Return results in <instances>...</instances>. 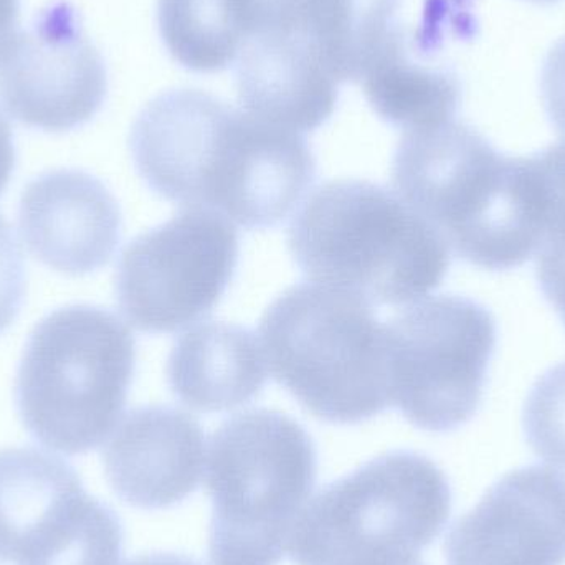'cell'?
<instances>
[{"mask_svg": "<svg viewBox=\"0 0 565 565\" xmlns=\"http://www.w3.org/2000/svg\"><path fill=\"white\" fill-rule=\"evenodd\" d=\"M129 146L156 194L247 228L285 222L316 175L315 156L298 132L198 89H175L148 103Z\"/></svg>", "mask_w": 565, "mask_h": 565, "instance_id": "6da1fadb", "label": "cell"}, {"mask_svg": "<svg viewBox=\"0 0 565 565\" xmlns=\"http://www.w3.org/2000/svg\"><path fill=\"white\" fill-rule=\"evenodd\" d=\"M392 184L475 267L511 270L543 245L547 199L536 154L507 158L463 122L405 132Z\"/></svg>", "mask_w": 565, "mask_h": 565, "instance_id": "7a4b0ae2", "label": "cell"}, {"mask_svg": "<svg viewBox=\"0 0 565 565\" xmlns=\"http://www.w3.org/2000/svg\"><path fill=\"white\" fill-rule=\"evenodd\" d=\"M292 260L306 278L402 306L434 291L447 277L450 248L397 194L355 179L316 189L292 218Z\"/></svg>", "mask_w": 565, "mask_h": 565, "instance_id": "3957f363", "label": "cell"}, {"mask_svg": "<svg viewBox=\"0 0 565 565\" xmlns=\"http://www.w3.org/2000/svg\"><path fill=\"white\" fill-rule=\"evenodd\" d=\"M318 455L286 414L254 408L228 418L209 444L211 565H278L315 490Z\"/></svg>", "mask_w": 565, "mask_h": 565, "instance_id": "277c9868", "label": "cell"}, {"mask_svg": "<svg viewBox=\"0 0 565 565\" xmlns=\"http://www.w3.org/2000/svg\"><path fill=\"white\" fill-rule=\"evenodd\" d=\"M135 365V338L108 309L53 311L29 335L17 371L23 427L58 454L95 450L121 418Z\"/></svg>", "mask_w": 565, "mask_h": 565, "instance_id": "5b68a950", "label": "cell"}, {"mask_svg": "<svg viewBox=\"0 0 565 565\" xmlns=\"http://www.w3.org/2000/svg\"><path fill=\"white\" fill-rule=\"evenodd\" d=\"M274 377L319 420L358 425L391 407L384 326L361 296L292 286L260 322Z\"/></svg>", "mask_w": 565, "mask_h": 565, "instance_id": "8992f818", "label": "cell"}, {"mask_svg": "<svg viewBox=\"0 0 565 565\" xmlns=\"http://www.w3.org/2000/svg\"><path fill=\"white\" fill-rule=\"evenodd\" d=\"M451 488L425 455L391 451L326 484L289 540L296 565H367L420 556L447 526Z\"/></svg>", "mask_w": 565, "mask_h": 565, "instance_id": "52a82bcc", "label": "cell"}, {"mask_svg": "<svg viewBox=\"0 0 565 565\" xmlns=\"http://www.w3.org/2000/svg\"><path fill=\"white\" fill-rule=\"evenodd\" d=\"M388 397L422 430L445 434L481 404L497 349V321L455 295L422 299L384 326Z\"/></svg>", "mask_w": 565, "mask_h": 565, "instance_id": "ba28073f", "label": "cell"}, {"mask_svg": "<svg viewBox=\"0 0 565 565\" xmlns=\"http://www.w3.org/2000/svg\"><path fill=\"white\" fill-rule=\"evenodd\" d=\"M118 514L72 465L36 448L0 450V557L13 565H119Z\"/></svg>", "mask_w": 565, "mask_h": 565, "instance_id": "9c48e42d", "label": "cell"}, {"mask_svg": "<svg viewBox=\"0 0 565 565\" xmlns=\"http://www.w3.org/2000/svg\"><path fill=\"white\" fill-rule=\"evenodd\" d=\"M228 218L188 209L136 237L119 258L116 298L139 331L162 334L194 324L221 301L238 264Z\"/></svg>", "mask_w": 565, "mask_h": 565, "instance_id": "30bf717a", "label": "cell"}, {"mask_svg": "<svg viewBox=\"0 0 565 565\" xmlns=\"http://www.w3.org/2000/svg\"><path fill=\"white\" fill-rule=\"evenodd\" d=\"M108 89L105 62L70 3H50L0 60V103L29 128L65 132L92 121Z\"/></svg>", "mask_w": 565, "mask_h": 565, "instance_id": "8fae6325", "label": "cell"}, {"mask_svg": "<svg viewBox=\"0 0 565 565\" xmlns=\"http://www.w3.org/2000/svg\"><path fill=\"white\" fill-rule=\"evenodd\" d=\"M447 565H564L565 475L520 468L504 475L451 526Z\"/></svg>", "mask_w": 565, "mask_h": 565, "instance_id": "7c38bea8", "label": "cell"}, {"mask_svg": "<svg viewBox=\"0 0 565 565\" xmlns=\"http://www.w3.org/2000/svg\"><path fill=\"white\" fill-rule=\"evenodd\" d=\"M19 225L26 247L43 265L82 277L111 260L121 238V211L98 179L58 169L26 185Z\"/></svg>", "mask_w": 565, "mask_h": 565, "instance_id": "4fadbf2b", "label": "cell"}, {"mask_svg": "<svg viewBox=\"0 0 565 565\" xmlns=\"http://www.w3.org/2000/svg\"><path fill=\"white\" fill-rule=\"evenodd\" d=\"M116 497L139 510H166L191 497L205 467V437L192 415L146 405L126 415L103 451Z\"/></svg>", "mask_w": 565, "mask_h": 565, "instance_id": "5bb4252c", "label": "cell"}, {"mask_svg": "<svg viewBox=\"0 0 565 565\" xmlns=\"http://www.w3.org/2000/svg\"><path fill=\"white\" fill-rule=\"evenodd\" d=\"M339 83L306 33L271 32L245 43L237 66L242 111L291 132H311L335 109Z\"/></svg>", "mask_w": 565, "mask_h": 565, "instance_id": "9a60e30c", "label": "cell"}, {"mask_svg": "<svg viewBox=\"0 0 565 565\" xmlns=\"http://www.w3.org/2000/svg\"><path fill=\"white\" fill-rule=\"evenodd\" d=\"M168 382L172 394L192 411H234L264 391V349L254 332L242 326H195L179 338L169 354Z\"/></svg>", "mask_w": 565, "mask_h": 565, "instance_id": "2e32d148", "label": "cell"}, {"mask_svg": "<svg viewBox=\"0 0 565 565\" xmlns=\"http://www.w3.org/2000/svg\"><path fill=\"white\" fill-rule=\"evenodd\" d=\"M359 83L375 115L405 132L451 121L460 106L457 75L428 62L402 25L375 53Z\"/></svg>", "mask_w": 565, "mask_h": 565, "instance_id": "e0dca14e", "label": "cell"}, {"mask_svg": "<svg viewBox=\"0 0 565 565\" xmlns=\"http://www.w3.org/2000/svg\"><path fill=\"white\" fill-rule=\"evenodd\" d=\"M401 0H306V25L339 85L359 82L401 23Z\"/></svg>", "mask_w": 565, "mask_h": 565, "instance_id": "ac0fdd59", "label": "cell"}, {"mask_svg": "<svg viewBox=\"0 0 565 565\" xmlns=\"http://www.w3.org/2000/svg\"><path fill=\"white\" fill-rule=\"evenodd\" d=\"M158 23L166 49L192 72H221L245 46L231 0H159Z\"/></svg>", "mask_w": 565, "mask_h": 565, "instance_id": "d6986e66", "label": "cell"}, {"mask_svg": "<svg viewBox=\"0 0 565 565\" xmlns=\"http://www.w3.org/2000/svg\"><path fill=\"white\" fill-rule=\"evenodd\" d=\"M523 427L531 450L565 470V362L541 375L531 388Z\"/></svg>", "mask_w": 565, "mask_h": 565, "instance_id": "ffe728a7", "label": "cell"}, {"mask_svg": "<svg viewBox=\"0 0 565 565\" xmlns=\"http://www.w3.org/2000/svg\"><path fill=\"white\" fill-rule=\"evenodd\" d=\"M536 255L541 291L565 326V192L551 201L546 235Z\"/></svg>", "mask_w": 565, "mask_h": 565, "instance_id": "44dd1931", "label": "cell"}, {"mask_svg": "<svg viewBox=\"0 0 565 565\" xmlns=\"http://www.w3.org/2000/svg\"><path fill=\"white\" fill-rule=\"evenodd\" d=\"M25 295V265L19 242L0 217V334L15 321Z\"/></svg>", "mask_w": 565, "mask_h": 565, "instance_id": "7402d4cb", "label": "cell"}, {"mask_svg": "<svg viewBox=\"0 0 565 565\" xmlns=\"http://www.w3.org/2000/svg\"><path fill=\"white\" fill-rule=\"evenodd\" d=\"M541 92L551 122L565 138V39L553 46L544 62Z\"/></svg>", "mask_w": 565, "mask_h": 565, "instance_id": "603a6c76", "label": "cell"}, {"mask_svg": "<svg viewBox=\"0 0 565 565\" xmlns=\"http://www.w3.org/2000/svg\"><path fill=\"white\" fill-rule=\"evenodd\" d=\"M15 168V146H13L12 129L0 113V195L6 191Z\"/></svg>", "mask_w": 565, "mask_h": 565, "instance_id": "cb8c5ba5", "label": "cell"}, {"mask_svg": "<svg viewBox=\"0 0 565 565\" xmlns=\"http://www.w3.org/2000/svg\"><path fill=\"white\" fill-rule=\"evenodd\" d=\"M19 17L20 0H0V60L15 40Z\"/></svg>", "mask_w": 565, "mask_h": 565, "instance_id": "d4e9b609", "label": "cell"}, {"mask_svg": "<svg viewBox=\"0 0 565 565\" xmlns=\"http://www.w3.org/2000/svg\"><path fill=\"white\" fill-rule=\"evenodd\" d=\"M119 565H202L199 561L192 557L184 556V554L174 553H152L142 554V556L135 557L128 563Z\"/></svg>", "mask_w": 565, "mask_h": 565, "instance_id": "484cf974", "label": "cell"}, {"mask_svg": "<svg viewBox=\"0 0 565 565\" xmlns=\"http://www.w3.org/2000/svg\"><path fill=\"white\" fill-rule=\"evenodd\" d=\"M367 565H425L420 556L402 557V559L385 561V563H375Z\"/></svg>", "mask_w": 565, "mask_h": 565, "instance_id": "4316f807", "label": "cell"}, {"mask_svg": "<svg viewBox=\"0 0 565 565\" xmlns=\"http://www.w3.org/2000/svg\"><path fill=\"white\" fill-rule=\"evenodd\" d=\"M527 2H534V3H551V2H556V0H527Z\"/></svg>", "mask_w": 565, "mask_h": 565, "instance_id": "83f0119b", "label": "cell"}]
</instances>
